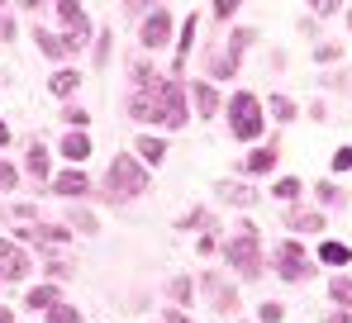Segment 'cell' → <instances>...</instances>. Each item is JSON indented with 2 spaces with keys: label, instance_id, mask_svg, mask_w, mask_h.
Masks as SVG:
<instances>
[{
  "label": "cell",
  "instance_id": "11",
  "mask_svg": "<svg viewBox=\"0 0 352 323\" xmlns=\"http://www.w3.org/2000/svg\"><path fill=\"white\" fill-rule=\"evenodd\" d=\"M62 157H67V162H86V157H91V138H86L81 129H76V133L67 129V138H62Z\"/></svg>",
  "mask_w": 352,
  "mask_h": 323
},
{
  "label": "cell",
  "instance_id": "6",
  "mask_svg": "<svg viewBox=\"0 0 352 323\" xmlns=\"http://www.w3.org/2000/svg\"><path fill=\"white\" fill-rule=\"evenodd\" d=\"M167 38H172V14H167V10H153V14L143 19V34H138V43H143V48H162Z\"/></svg>",
  "mask_w": 352,
  "mask_h": 323
},
{
  "label": "cell",
  "instance_id": "18",
  "mask_svg": "<svg viewBox=\"0 0 352 323\" xmlns=\"http://www.w3.org/2000/svg\"><path fill=\"white\" fill-rule=\"evenodd\" d=\"M34 38H38V48H43V53H48V57H62V53H67V48H72L67 38H58V34H34Z\"/></svg>",
  "mask_w": 352,
  "mask_h": 323
},
{
  "label": "cell",
  "instance_id": "35",
  "mask_svg": "<svg viewBox=\"0 0 352 323\" xmlns=\"http://www.w3.org/2000/svg\"><path fill=\"white\" fill-rule=\"evenodd\" d=\"M324 323H348V309H333V314H324Z\"/></svg>",
  "mask_w": 352,
  "mask_h": 323
},
{
  "label": "cell",
  "instance_id": "22",
  "mask_svg": "<svg viewBox=\"0 0 352 323\" xmlns=\"http://www.w3.org/2000/svg\"><path fill=\"white\" fill-rule=\"evenodd\" d=\"M291 228H300V233H319V228H324V219H319V214H295Z\"/></svg>",
  "mask_w": 352,
  "mask_h": 323
},
{
  "label": "cell",
  "instance_id": "13",
  "mask_svg": "<svg viewBox=\"0 0 352 323\" xmlns=\"http://www.w3.org/2000/svg\"><path fill=\"white\" fill-rule=\"evenodd\" d=\"M219 200L248 210V205H257V190H248V186H238V181H224V186H219Z\"/></svg>",
  "mask_w": 352,
  "mask_h": 323
},
{
  "label": "cell",
  "instance_id": "33",
  "mask_svg": "<svg viewBox=\"0 0 352 323\" xmlns=\"http://www.w3.org/2000/svg\"><path fill=\"white\" fill-rule=\"evenodd\" d=\"M262 323H281V304H262Z\"/></svg>",
  "mask_w": 352,
  "mask_h": 323
},
{
  "label": "cell",
  "instance_id": "29",
  "mask_svg": "<svg viewBox=\"0 0 352 323\" xmlns=\"http://www.w3.org/2000/svg\"><path fill=\"white\" fill-rule=\"evenodd\" d=\"M314 195H319V205H333V200H338V190H333L329 181H324V186H314Z\"/></svg>",
  "mask_w": 352,
  "mask_h": 323
},
{
  "label": "cell",
  "instance_id": "14",
  "mask_svg": "<svg viewBox=\"0 0 352 323\" xmlns=\"http://www.w3.org/2000/svg\"><path fill=\"white\" fill-rule=\"evenodd\" d=\"M190 96H195V105H200V114H219V91L214 86H190Z\"/></svg>",
  "mask_w": 352,
  "mask_h": 323
},
{
  "label": "cell",
  "instance_id": "2",
  "mask_svg": "<svg viewBox=\"0 0 352 323\" xmlns=\"http://www.w3.org/2000/svg\"><path fill=\"white\" fill-rule=\"evenodd\" d=\"M224 257L234 262L243 276H257L262 271V252H257V228L252 223H238V233L224 243Z\"/></svg>",
  "mask_w": 352,
  "mask_h": 323
},
{
  "label": "cell",
  "instance_id": "23",
  "mask_svg": "<svg viewBox=\"0 0 352 323\" xmlns=\"http://www.w3.org/2000/svg\"><path fill=\"white\" fill-rule=\"evenodd\" d=\"M333 300H338V304H352V276H338V280H333Z\"/></svg>",
  "mask_w": 352,
  "mask_h": 323
},
{
  "label": "cell",
  "instance_id": "38",
  "mask_svg": "<svg viewBox=\"0 0 352 323\" xmlns=\"http://www.w3.org/2000/svg\"><path fill=\"white\" fill-rule=\"evenodd\" d=\"M0 323H10V309H0Z\"/></svg>",
  "mask_w": 352,
  "mask_h": 323
},
{
  "label": "cell",
  "instance_id": "4",
  "mask_svg": "<svg viewBox=\"0 0 352 323\" xmlns=\"http://www.w3.org/2000/svg\"><path fill=\"white\" fill-rule=\"evenodd\" d=\"M105 186H110L115 195H124V200H129V195H143V190H148V171H143L138 162L124 153V157L110 162V176H105Z\"/></svg>",
  "mask_w": 352,
  "mask_h": 323
},
{
  "label": "cell",
  "instance_id": "9",
  "mask_svg": "<svg viewBox=\"0 0 352 323\" xmlns=\"http://www.w3.org/2000/svg\"><path fill=\"white\" fill-rule=\"evenodd\" d=\"M19 238H24V243H43V247H62V243H67V228H58V223H43V228H24Z\"/></svg>",
  "mask_w": 352,
  "mask_h": 323
},
{
  "label": "cell",
  "instance_id": "21",
  "mask_svg": "<svg viewBox=\"0 0 352 323\" xmlns=\"http://www.w3.org/2000/svg\"><path fill=\"white\" fill-rule=\"evenodd\" d=\"M272 166H276V153H272V148H262V153L248 157V171H272Z\"/></svg>",
  "mask_w": 352,
  "mask_h": 323
},
{
  "label": "cell",
  "instance_id": "34",
  "mask_svg": "<svg viewBox=\"0 0 352 323\" xmlns=\"http://www.w3.org/2000/svg\"><path fill=\"white\" fill-rule=\"evenodd\" d=\"M309 5H314V14H333L338 10V0H309Z\"/></svg>",
  "mask_w": 352,
  "mask_h": 323
},
{
  "label": "cell",
  "instance_id": "25",
  "mask_svg": "<svg viewBox=\"0 0 352 323\" xmlns=\"http://www.w3.org/2000/svg\"><path fill=\"white\" fill-rule=\"evenodd\" d=\"M48 314H53V323H81V314H76L72 304H53Z\"/></svg>",
  "mask_w": 352,
  "mask_h": 323
},
{
  "label": "cell",
  "instance_id": "10",
  "mask_svg": "<svg viewBox=\"0 0 352 323\" xmlns=\"http://www.w3.org/2000/svg\"><path fill=\"white\" fill-rule=\"evenodd\" d=\"M205 290L214 295V309H219V314H234L238 309V295L229 290V285H219V276H205Z\"/></svg>",
  "mask_w": 352,
  "mask_h": 323
},
{
  "label": "cell",
  "instance_id": "19",
  "mask_svg": "<svg viewBox=\"0 0 352 323\" xmlns=\"http://www.w3.org/2000/svg\"><path fill=\"white\" fill-rule=\"evenodd\" d=\"M319 257H324L329 267H343V262H348L352 252H348V247H343V243H324V247H319Z\"/></svg>",
  "mask_w": 352,
  "mask_h": 323
},
{
  "label": "cell",
  "instance_id": "24",
  "mask_svg": "<svg viewBox=\"0 0 352 323\" xmlns=\"http://www.w3.org/2000/svg\"><path fill=\"white\" fill-rule=\"evenodd\" d=\"M272 114H276V119L286 124V119H295V105L286 100V96H272Z\"/></svg>",
  "mask_w": 352,
  "mask_h": 323
},
{
  "label": "cell",
  "instance_id": "7",
  "mask_svg": "<svg viewBox=\"0 0 352 323\" xmlns=\"http://www.w3.org/2000/svg\"><path fill=\"white\" fill-rule=\"evenodd\" d=\"M0 276H5V280H24V276H29V257H24L10 238H0Z\"/></svg>",
  "mask_w": 352,
  "mask_h": 323
},
{
  "label": "cell",
  "instance_id": "39",
  "mask_svg": "<svg viewBox=\"0 0 352 323\" xmlns=\"http://www.w3.org/2000/svg\"><path fill=\"white\" fill-rule=\"evenodd\" d=\"M348 24H352V14H348Z\"/></svg>",
  "mask_w": 352,
  "mask_h": 323
},
{
  "label": "cell",
  "instance_id": "32",
  "mask_svg": "<svg viewBox=\"0 0 352 323\" xmlns=\"http://www.w3.org/2000/svg\"><path fill=\"white\" fill-rule=\"evenodd\" d=\"M0 190H14V166L0 162Z\"/></svg>",
  "mask_w": 352,
  "mask_h": 323
},
{
  "label": "cell",
  "instance_id": "12",
  "mask_svg": "<svg viewBox=\"0 0 352 323\" xmlns=\"http://www.w3.org/2000/svg\"><path fill=\"white\" fill-rule=\"evenodd\" d=\"M53 190H58V195H67V200H76V195H86V190H91V181H86L81 171H62L58 181H53Z\"/></svg>",
  "mask_w": 352,
  "mask_h": 323
},
{
  "label": "cell",
  "instance_id": "5",
  "mask_svg": "<svg viewBox=\"0 0 352 323\" xmlns=\"http://www.w3.org/2000/svg\"><path fill=\"white\" fill-rule=\"evenodd\" d=\"M276 271H281L286 280H309V276H314L309 257L300 252V243H281V247H276Z\"/></svg>",
  "mask_w": 352,
  "mask_h": 323
},
{
  "label": "cell",
  "instance_id": "3",
  "mask_svg": "<svg viewBox=\"0 0 352 323\" xmlns=\"http://www.w3.org/2000/svg\"><path fill=\"white\" fill-rule=\"evenodd\" d=\"M229 129H234V138H243V143H252L262 133V105H257V96L238 91L234 100H229Z\"/></svg>",
  "mask_w": 352,
  "mask_h": 323
},
{
  "label": "cell",
  "instance_id": "17",
  "mask_svg": "<svg viewBox=\"0 0 352 323\" xmlns=\"http://www.w3.org/2000/svg\"><path fill=\"white\" fill-rule=\"evenodd\" d=\"M29 176H34V181H43V176H48V153H43L38 143L29 148Z\"/></svg>",
  "mask_w": 352,
  "mask_h": 323
},
{
  "label": "cell",
  "instance_id": "36",
  "mask_svg": "<svg viewBox=\"0 0 352 323\" xmlns=\"http://www.w3.org/2000/svg\"><path fill=\"white\" fill-rule=\"evenodd\" d=\"M172 323H190V319H186V314H172Z\"/></svg>",
  "mask_w": 352,
  "mask_h": 323
},
{
  "label": "cell",
  "instance_id": "26",
  "mask_svg": "<svg viewBox=\"0 0 352 323\" xmlns=\"http://www.w3.org/2000/svg\"><path fill=\"white\" fill-rule=\"evenodd\" d=\"M272 195H276V200H295V195H300V181H291V176H286V181H276V190H272Z\"/></svg>",
  "mask_w": 352,
  "mask_h": 323
},
{
  "label": "cell",
  "instance_id": "28",
  "mask_svg": "<svg viewBox=\"0 0 352 323\" xmlns=\"http://www.w3.org/2000/svg\"><path fill=\"white\" fill-rule=\"evenodd\" d=\"M62 114H67V124H72V129H81V124H86V119H91V114H86V109H76V105H67V109H62Z\"/></svg>",
  "mask_w": 352,
  "mask_h": 323
},
{
  "label": "cell",
  "instance_id": "15",
  "mask_svg": "<svg viewBox=\"0 0 352 323\" xmlns=\"http://www.w3.org/2000/svg\"><path fill=\"white\" fill-rule=\"evenodd\" d=\"M24 304H29V309H53V304H62V295L53 290V285H38V290H29Z\"/></svg>",
  "mask_w": 352,
  "mask_h": 323
},
{
  "label": "cell",
  "instance_id": "37",
  "mask_svg": "<svg viewBox=\"0 0 352 323\" xmlns=\"http://www.w3.org/2000/svg\"><path fill=\"white\" fill-rule=\"evenodd\" d=\"M5 138H10V129H5V124H0V143H5Z\"/></svg>",
  "mask_w": 352,
  "mask_h": 323
},
{
  "label": "cell",
  "instance_id": "30",
  "mask_svg": "<svg viewBox=\"0 0 352 323\" xmlns=\"http://www.w3.org/2000/svg\"><path fill=\"white\" fill-rule=\"evenodd\" d=\"M238 5H243V0H214V14H219V19H229Z\"/></svg>",
  "mask_w": 352,
  "mask_h": 323
},
{
  "label": "cell",
  "instance_id": "31",
  "mask_svg": "<svg viewBox=\"0 0 352 323\" xmlns=\"http://www.w3.org/2000/svg\"><path fill=\"white\" fill-rule=\"evenodd\" d=\"M190 290H195L190 280H172V295H176V300H186V304H190Z\"/></svg>",
  "mask_w": 352,
  "mask_h": 323
},
{
  "label": "cell",
  "instance_id": "27",
  "mask_svg": "<svg viewBox=\"0 0 352 323\" xmlns=\"http://www.w3.org/2000/svg\"><path fill=\"white\" fill-rule=\"evenodd\" d=\"M333 171H352V148H338L333 153Z\"/></svg>",
  "mask_w": 352,
  "mask_h": 323
},
{
  "label": "cell",
  "instance_id": "1",
  "mask_svg": "<svg viewBox=\"0 0 352 323\" xmlns=\"http://www.w3.org/2000/svg\"><path fill=\"white\" fill-rule=\"evenodd\" d=\"M129 114L138 124H167V129H181L186 124V91L176 81H153L148 96H133Z\"/></svg>",
  "mask_w": 352,
  "mask_h": 323
},
{
  "label": "cell",
  "instance_id": "20",
  "mask_svg": "<svg viewBox=\"0 0 352 323\" xmlns=\"http://www.w3.org/2000/svg\"><path fill=\"white\" fill-rule=\"evenodd\" d=\"M76 81H81L76 71H58V76H53V96H72V91H76Z\"/></svg>",
  "mask_w": 352,
  "mask_h": 323
},
{
  "label": "cell",
  "instance_id": "16",
  "mask_svg": "<svg viewBox=\"0 0 352 323\" xmlns=\"http://www.w3.org/2000/svg\"><path fill=\"white\" fill-rule=\"evenodd\" d=\"M138 153H143V162H148V166H157V162L167 157V148H162L157 138H138Z\"/></svg>",
  "mask_w": 352,
  "mask_h": 323
},
{
  "label": "cell",
  "instance_id": "8",
  "mask_svg": "<svg viewBox=\"0 0 352 323\" xmlns=\"http://www.w3.org/2000/svg\"><path fill=\"white\" fill-rule=\"evenodd\" d=\"M62 19L72 24V48H81V43H86V34H91V29H86V14H81V5H76V0H62Z\"/></svg>",
  "mask_w": 352,
  "mask_h": 323
}]
</instances>
